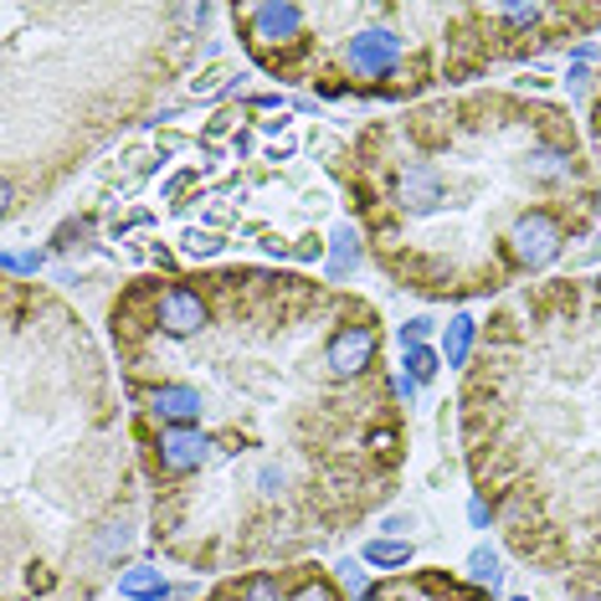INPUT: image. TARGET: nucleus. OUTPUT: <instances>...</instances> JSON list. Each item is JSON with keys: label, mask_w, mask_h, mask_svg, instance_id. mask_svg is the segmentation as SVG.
<instances>
[{"label": "nucleus", "mask_w": 601, "mask_h": 601, "mask_svg": "<svg viewBox=\"0 0 601 601\" xmlns=\"http://www.w3.org/2000/svg\"><path fill=\"white\" fill-rule=\"evenodd\" d=\"M104 334L160 560L293 566L396 504L411 380L365 293L268 262L154 268L108 293Z\"/></svg>", "instance_id": "obj_1"}, {"label": "nucleus", "mask_w": 601, "mask_h": 601, "mask_svg": "<svg viewBox=\"0 0 601 601\" xmlns=\"http://www.w3.org/2000/svg\"><path fill=\"white\" fill-rule=\"evenodd\" d=\"M365 257L421 303L509 299L601 226V165L556 98L463 88L324 144Z\"/></svg>", "instance_id": "obj_2"}, {"label": "nucleus", "mask_w": 601, "mask_h": 601, "mask_svg": "<svg viewBox=\"0 0 601 601\" xmlns=\"http://www.w3.org/2000/svg\"><path fill=\"white\" fill-rule=\"evenodd\" d=\"M0 601H98L150 529L114 350L52 283L0 288Z\"/></svg>", "instance_id": "obj_3"}, {"label": "nucleus", "mask_w": 601, "mask_h": 601, "mask_svg": "<svg viewBox=\"0 0 601 601\" xmlns=\"http://www.w3.org/2000/svg\"><path fill=\"white\" fill-rule=\"evenodd\" d=\"M452 427L473 519L571 601H601V272L489 303Z\"/></svg>", "instance_id": "obj_4"}, {"label": "nucleus", "mask_w": 601, "mask_h": 601, "mask_svg": "<svg viewBox=\"0 0 601 601\" xmlns=\"http://www.w3.org/2000/svg\"><path fill=\"white\" fill-rule=\"evenodd\" d=\"M216 6L6 0L0 6V201L6 226L42 211L154 114L206 52Z\"/></svg>", "instance_id": "obj_5"}, {"label": "nucleus", "mask_w": 601, "mask_h": 601, "mask_svg": "<svg viewBox=\"0 0 601 601\" xmlns=\"http://www.w3.org/2000/svg\"><path fill=\"white\" fill-rule=\"evenodd\" d=\"M222 15L272 83L324 104L396 108L601 31V6L571 0H237Z\"/></svg>", "instance_id": "obj_6"}, {"label": "nucleus", "mask_w": 601, "mask_h": 601, "mask_svg": "<svg viewBox=\"0 0 601 601\" xmlns=\"http://www.w3.org/2000/svg\"><path fill=\"white\" fill-rule=\"evenodd\" d=\"M201 601H345L340 571H324L319 560L268 566V571L222 576Z\"/></svg>", "instance_id": "obj_7"}, {"label": "nucleus", "mask_w": 601, "mask_h": 601, "mask_svg": "<svg viewBox=\"0 0 601 601\" xmlns=\"http://www.w3.org/2000/svg\"><path fill=\"white\" fill-rule=\"evenodd\" d=\"M355 601H494V591L479 581H463L448 566H417L401 576H380Z\"/></svg>", "instance_id": "obj_8"}, {"label": "nucleus", "mask_w": 601, "mask_h": 601, "mask_svg": "<svg viewBox=\"0 0 601 601\" xmlns=\"http://www.w3.org/2000/svg\"><path fill=\"white\" fill-rule=\"evenodd\" d=\"M473 345H479V324H473V319L468 314H458L448 324V334H442V350H448V365H458V371H463L468 365V355H473Z\"/></svg>", "instance_id": "obj_9"}, {"label": "nucleus", "mask_w": 601, "mask_h": 601, "mask_svg": "<svg viewBox=\"0 0 601 601\" xmlns=\"http://www.w3.org/2000/svg\"><path fill=\"white\" fill-rule=\"evenodd\" d=\"M411 556H417V550H411V540H371L365 545V560H371V566H411Z\"/></svg>", "instance_id": "obj_10"}, {"label": "nucleus", "mask_w": 601, "mask_h": 601, "mask_svg": "<svg viewBox=\"0 0 601 601\" xmlns=\"http://www.w3.org/2000/svg\"><path fill=\"white\" fill-rule=\"evenodd\" d=\"M587 139H591V154L601 165V67H597V88H591V104H587Z\"/></svg>", "instance_id": "obj_11"}, {"label": "nucleus", "mask_w": 601, "mask_h": 601, "mask_svg": "<svg viewBox=\"0 0 601 601\" xmlns=\"http://www.w3.org/2000/svg\"><path fill=\"white\" fill-rule=\"evenodd\" d=\"M473 576H479V587L498 591V581H504V571H498V556H494V550H473Z\"/></svg>", "instance_id": "obj_12"}, {"label": "nucleus", "mask_w": 601, "mask_h": 601, "mask_svg": "<svg viewBox=\"0 0 601 601\" xmlns=\"http://www.w3.org/2000/svg\"><path fill=\"white\" fill-rule=\"evenodd\" d=\"M406 371H411V380H432L437 355H432V350H421V345H411V350H406Z\"/></svg>", "instance_id": "obj_13"}, {"label": "nucleus", "mask_w": 601, "mask_h": 601, "mask_svg": "<svg viewBox=\"0 0 601 601\" xmlns=\"http://www.w3.org/2000/svg\"><path fill=\"white\" fill-rule=\"evenodd\" d=\"M427 324H432V319H411V324L401 330V340H421V334H427Z\"/></svg>", "instance_id": "obj_14"}, {"label": "nucleus", "mask_w": 601, "mask_h": 601, "mask_svg": "<svg viewBox=\"0 0 601 601\" xmlns=\"http://www.w3.org/2000/svg\"><path fill=\"white\" fill-rule=\"evenodd\" d=\"M514 601H529V597H514Z\"/></svg>", "instance_id": "obj_15"}]
</instances>
